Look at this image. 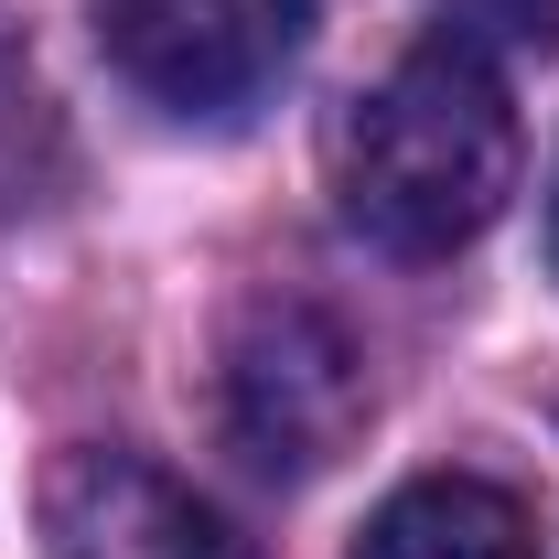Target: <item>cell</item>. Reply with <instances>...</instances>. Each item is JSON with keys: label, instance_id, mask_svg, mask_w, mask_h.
Listing matches in <instances>:
<instances>
[{"label": "cell", "instance_id": "cell-1", "mask_svg": "<svg viewBox=\"0 0 559 559\" xmlns=\"http://www.w3.org/2000/svg\"><path fill=\"white\" fill-rule=\"evenodd\" d=\"M334 194H345V226L388 259L474 248L516 194V97L495 55L452 33L399 55L334 130Z\"/></svg>", "mask_w": 559, "mask_h": 559}, {"label": "cell", "instance_id": "cell-2", "mask_svg": "<svg viewBox=\"0 0 559 559\" xmlns=\"http://www.w3.org/2000/svg\"><path fill=\"white\" fill-rule=\"evenodd\" d=\"M215 399H226V441L270 474V485H312L355 452V430L377 409L366 388V355L323 301H248L226 323V366H215Z\"/></svg>", "mask_w": 559, "mask_h": 559}, {"label": "cell", "instance_id": "cell-3", "mask_svg": "<svg viewBox=\"0 0 559 559\" xmlns=\"http://www.w3.org/2000/svg\"><path fill=\"white\" fill-rule=\"evenodd\" d=\"M86 11L119 86L194 130L248 119L312 33V0H86Z\"/></svg>", "mask_w": 559, "mask_h": 559}, {"label": "cell", "instance_id": "cell-4", "mask_svg": "<svg viewBox=\"0 0 559 559\" xmlns=\"http://www.w3.org/2000/svg\"><path fill=\"white\" fill-rule=\"evenodd\" d=\"M44 527H55V559H248L226 516H205L140 452H66L44 474Z\"/></svg>", "mask_w": 559, "mask_h": 559}, {"label": "cell", "instance_id": "cell-5", "mask_svg": "<svg viewBox=\"0 0 559 559\" xmlns=\"http://www.w3.org/2000/svg\"><path fill=\"white\" fill-rule=\"evenodd\" d=\"M355 559H538V527L485 474H419L366 516Z\"/></svg>", "mask_w": 559, "mask_h": 559}, {"label": "cell", "instance_id": "cell-6", "mask_svg": "<svg viewBox=\"0 0 559 559\" xmlns=\"http://www.w3.org/2000/svg\"><path fill=\"white\" fill-rule=\"evenodd\" d=\"M66 183H75L66 119H55L44 75H33L11 44H0V215H44Z\"/></svg>", "mask_w": 559, "mask_h": 559}, {"label": "cell", "instance_id": "cell-7", "mask_svg": "<svg viewBox=\"0 0 559 559\" xmlns=\"http://www.w3.org/2000/svg\"><path fill=\"white\" fill-rule=\"evenodd\" d=\"M441 33L474 55H559V0H441Z\"/></svg>", "mask_w": 559, "mask_h": 559}, {"label": "cell", "instance_id": "cell-8", "mask_svg": "<svg viewBox=\"0 0 559 559\" xmlns=\"http://www.w3.org/2000/svg\"><path fill=\"white\" fill-rule=\"evenodd\" d=\"M549 270H559V183H549Z\"/></svg>", "mask_w": 559, "mask_h": 559}]
</instances>
